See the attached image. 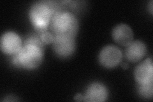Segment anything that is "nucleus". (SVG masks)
<instances>
[{
  "instance_id": "2",
  "label": "nucleus",
  "mask_w": 153,
  "mask_h": 102,
  "mask_svg": "<svg viewBox=\"0 0 153 102\" xmlns=\"http://www.w3.org/2000/svg\"><path fill=\"white\" fill-rule=\"evenodd\" d=\"M79 21L74 13L61 10L56 12L49 28L54 37L75 38L79 31Z\"/></svg>"
},
{
  "instance_id": "1",
  "label": "nucleus",
  "mask_w": 153,
  "mask_h": 102,
  "mask_svg": "<svg viewBox=\"0 0 153 102\" xmlns=\"http://www.w3.org/2000/svg\"><path fill=\"white\" fill-rule=\"evenodd\" d=\"M61 11L53 2L40 1L33 3L29 10V17L38 34L47 31L52 18Z\"/></svg>"
},
{
  "instance_id": "6",
  "label": "nucleus",
  "mask_w": 153,
  "mask_h": 102,
  "mask_svg": "<svg viewBox=\"0 0 153 102\" xmlns=\"http://www.w3.org/2000/svg\"><path fill=\"white\" fill-rule=\"evenodd\" d=\"M52 45L56 55L66 59L72 56L75 51V38L54 37Z\"/></svg>"
},
{
  "instance_id": "13",
  "label": "nucleus",
  "mask_w": 153,
  "mask_h": 102,
  "mask_svg": "<svg viewBox=\"0 0 153 102\" xmlns=\"http://www.w3.org/2000/svg\"><path fill=\"white\" fill-rule=\"evenodd\" d=\"M74 100L75 101H84V96L82 95L81 94H77L75 96H74Z\"/></svg>"
},
{
  "instance_id": "14",
  "label": "nucleus",
  "mask_w": 153,
  "mask_h": 102,
  "mask_svg": "<svg viewBox=\"0 0 153 102\" xmlns=\"http://www.w3.org/2000/svg\"><path fill=\"white\" fill-rule=\"evenodd\" d=\"M121 66H122L123 68L124 69V70H126V69H128V68H129L128 65L126 63H123V64L121 65Z\"/></svg>"
},
{
  "instance_id": "15",
  "label": "nucleus",
  "mask_w": 153,
  "mask_h": 102,
  "mask_svg": "<svg viewBox=\"0 0 153 102\" xmlns=\"http://www.w3.org/2000/svg\"><path fill=\"white\" fill-rule=\"evenodd\" d=\"M148 6L149 7V11L151 12V14H152V1H150V3Z\"/></svg>"
},
{
  "instance_id": "12",
  "label": "nucleus",
  "mask_w": 153,
  "mask_h": 102,
  "mask_svg": "<svg viewBox=\"0 0 153 102\" xmlns=\"http://www.w3.org/2000/svg\"><path fill=\"white\" fill-rule=\"evenodd\" d=\"M40 35L42 41L44 44H52L54 40V36L52 35V33L51 31H45L44 32H42L40 34H38Z\"/></svg>"
},
{
  "instance_id": "3",
  "label": "nucleus",
  "mask_w": 153,
  "mask_h": 102,
  "mask_svg": "<svg viewBox=\"0 0 153 102\" xmlns=\"http://www.w3.org/2000/svg\"><path fill=\"white\" fill-rule=\"evenodd\" d=\"M44 57V48L32 43H24L19 52L12 56V62L16 67L31 70L42 64Z\"/></svg>"
},
{
  "instance_id": "4",
  "label": "nucleus",
  "mask_w": 153,
  "mask_h": 102,
  "mask_svg": "<svg viewBox=\"0 0 153 102\" xmlns=\"http://www.w3.org/2000/svg\"><path fill=\"white\" fill-rule=\"evenodd\" d=\"M123 54L119 48L114 45H107L102 48L98 54V61L105 68L111 69L121 63Z\"/></svg>"
},
{
  "instance_id": "8",
  "label": "nucleus",
  "mask_w": 153,
  "mask_h": 102,
  "mask_svg": "<svg viewBox=\"0 0 153 102\" xmlns=\"http://www.w3.org/2000/svg\"><path fill=\"white\" fill-rule=\"evenodd\" d=\"M134 77L138 84L153 83V64L151 58H147L136 66Z\"/></svg>"
},
{
  "instance_id": "10",
  "label": "nucleus",
  "mask_w": 153,
  "mask_h": 102,
  "mask_svg": "<svg viewBox=\"0 0 153 102\" xmlns=\"http://www.w3.org/2000/svg\"><path fill=\"white\" fill-rule=\"evenodd\" d=\"M146 53L147 47L145 43L140 40H135L126 46L124 56L129 61L137 63L145 57Z\"/></svg>"
},
{
  "instance_id": "11",
  "label": "nucleus",
  "mask_w": 153,
  "mask_h": 102,
  "mask_svg": "<svg viewBox=\"0 0 153 102\" xmlns=\"http://www.w3.org/2000/svg\"><path fill=\"white\" fill-rule=\"evenodd\" d=\"M138 93L142 98L152 99L153 94V83L138 84H137Z\"/></svg>"
},
{
  "instance_id": "7",
  "label": "nucleus",
  "mask_w": 153,
  "mask_h": 102,
  "mask_svg": "<svg viewBox=\"0 0 153 102\" xmlns=\"http://www.w3.org/2000/svg\"><path fill=\"white\" fill-rule=\"evenodd\" d=\"M108 96V91L102 83L94 82L91 83L86 88L84 95V101L103 102L106 101Z\"/></svg>"
},
{
  "instance_id": "5",
  "label": "nucleus",
  "mask_w": 153,
  "mask_h": 102,
  "mask_svg": "<svg viewBox=\"0 0 153 102\" xmlns=\"http://www.w3.org/2000/svg\"><path fill=\"white\" fill-rule=\"evenodd\" d=\"M22 47L21 38L16 33L8 31L2 35L0 40V48L3 54L13 56L19 52Z\"/></svg>"
},
{
  "instance_id": "9",
  "label": "nucleus",
  "mask_w": 153,
  "mask_h": 102,
  "mask_svg": "<svg viewBox=\"0 0 153 102\" xmlns=\"http://www.w3.org/2000/svg\"><path fill=\"white\" fill-rule=\"evenodd\" d=\"M112 36L117 44L126 47L133 40V31L128 24H119L112 30Z\"/></svg>"
}]
</instances>
